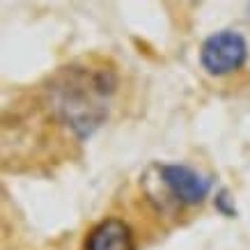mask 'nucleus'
<instances>
[{
  "instance_id": "nucleus-1",
  "label": "nucleus",
  "mask_w": 250,
  "mask_h": 250,
  "mask_svg": "<svg viewBox=\"0 0 250 250\" xmlns=\"http://www.w3.org/2000/svg\"><path fill=\"white\" fill-rule=\"evenodd\" d=\"M117 87L113 69L71 64L51 81V106L78 138H87L104 124L108 101Z\"/></svg>"
},
{
  "instance_id": "nucleus-4",
  "label": "nucleus",
  "mask_w": 250,
  "mask_h": 250,
  "mask_svg": "<svg viewBox=\"0 0 250 250\" xmlns=\"http://www.w3.org/2000/svg\"><path fill=\"white\" fill-rule=\"evenodd\" d=\"M85 250H136V239L124 220L106 218L90 229Z\"/></svg>"
},
{
  "instance_id": "nucleus-5",
  "label": "nucleus",
  "mask_w": 250,
  "mask_h": 250,
  "mask_svg": "<svg viewBox=\"0 0 250 250\" xmlns=\"http://www.w3.org/2000/svg\"><path fill=\"white\" fill-rule=\"evenodd\" d=\"M216 209H218L220 213H225V216H236V209L232 205H229V195H228V190H220L218 195H216Z\"/></svg>"
},
{
  "instance_id": "nucleus-3",
  "label": "nucleus",
  "mask_w": 250,
  "mask_h": 250,
  "mask_svg": "<svg viewBox=\"0 0 250 250\" xmlns=\"http://www.w3.org/2000/svg\"><path fill=\"white\" fill-rule=\"evenodd\" d=\"M161 182L166 184L170 195L182 205H200L211 190V182L202 174L182 163H167L159 167Z\"/></svg>"
},
{
  "instance_id": "nucleus-2",
  "label": "nucleus",
  "mask_w": 250,
  "mask_h": 250,
  "mask_svg": "<svg viewBox=\"0 0 250 250\" xmlns=\"http://www.w3.org/2000/svg\"><path fill=\"white\" fill-rule=\"evenodd\" d=\"M248 58V44L234 30H218L205 39L200 48V62L211 76H228L243 67Z\"/></svg>"
}]
</instances>
